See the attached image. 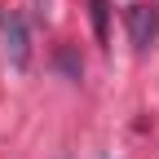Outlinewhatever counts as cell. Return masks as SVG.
I'll return each mask as SVG.
<instances>
[{
    "mask_svg": "<svg viewBox=\"0 0 159 159\" xmlns=\"http://www.w3.org/2000/svg\"><path fill=\"white\" fill-rule=\"evenodd\" d=\"M0 53L13 71H27L31 66V31H27V18L22 13H5L0 18Z\"/></svg>",
    "mask_w": 159,
    "mask_h": 159,
    "instance_id": "1",
    "label": "cell"
},
{
    "mask_svg": "<svg viewBox=\"0 0 159 159\" xmlns=\"http://www.w3.org/2000/svg\"><path fill=\"white\" fill-rule=\"evenodd\" d=\"M124 27H128L133 49L146 53L155 40H159V9H155V5H128V9H124Z\"/></svg>",
    "mask_w": 159,
    "mask_h": 159,
    "instance_id": "2",
    "label": "cell"
},
{
    "mask_svg": "<svg viewBox=\"0 0 159 159\" xmlns=\"http://www.w3.org/2000/svg\"><path fill=\"white\" fill-rule=\"evenodd\" d=\"M89 18H93V35L106 40V31H111V9H106V0H89Z\"/></svg>",
    "mask_w": 159,
    "mask_h": 159,
    "instance_id": "3",
    "label": "cell"
},
{
    "mask_svg": "<svg viewBox=\"0 0 159 159\" xmlns=\"http://www.w3.org/2000/svg\"><path fill=\"white\" fill-rule=\"evenodd\" d=\"M57 66H62V71H66L71 80H80V71H84V66H80V57H75V53H71L66 44H62V49H57Z\"/></svg>",
    "mask_w": 159,
    "mask_h": 159,
    "instance_id": "4",
    "label": "cell"
}]
</instances>
